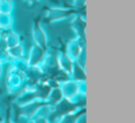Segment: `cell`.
<instances>
[{
  "mask_svg": "<svg viewBox=\"0 0 135 123\" xmlns=\"http://www.w3.org/2000/svg\"><path fill=\"white\" fill-rule=\"evenodd\" d=\"M57 64H58V67L61 70L70 73V72H71V69H72L74 61L68 56L65 52H63V53H59L58 57H57Z\"/></svg>",
  "mask_w": 135,
  "mask_h": 123,
  "instance_id": "6",
  "label": "cell"
},
{
  "mask_svg": "<svg viewBox=\"0 0 135 123\" xmlns=\"http://www.w3.org/2000/svg\"><path fill=\"white\" fill-rule=\"evenodd\" d=\"M83 49H84V46H81V44H79V40H78V39L70 40L69 44H68V46H66L65 53L70 57V58L72 59V61H76L77 57L79 56V53H81V51H82Z\"/></svg>",
  "mask_w": 135,
  "mask_h": 123,
  "instance_id": "5",
  "label": "cell"
},
{
  "mask_svg": "<svg viewBox=\"0 0 135 123\" xmlns=\"http://www.w3.org/2000/svg\"><path fill=\"white\" fill-rule=\"evenodd\" d=\"M13 9L12 0H0V13H11Z\"/></svg>",
  "mask_w": 135,
  "mask_h": 123,
  "instance_id": "12",
  "label": "cell"
},
{
  "mask_svg": "<svg viewBox=\"0 0 135 123\" xmlns=\"http://www.w3.org/2000/svg\"><path fill=\"white\" fill-rule=\"evenodd\" d=\"M25 1H37V0H25Z\"/></svg>",
  "mask_w": 135,
  "mask_h": 123,
  "instance_id": "13",
  "label": "cell"
},
{
  "mask_svg": "<svg viewBox=\"0 0 135 123\" xmlns=\"http://www.w3.org/2000/svg\"><path fill=\"white\" fill-rule=\"evenodd\" d=\"M5 43H6L7 47H12L16 46V45L20 44V40H19V36L16 32H9L7 35V37L5 38Z\"/></svg>",
  "mask_w": 135,
  "mask_h": 123,
  "instance_id": "10",
  "label": "cell"
},
{
  "mask_svg": "<svg viewBox=\"0 0 135 123\" xmlns=\"http://www.w3.org/2000/svg\"><path fill=\"white\" fill-rule=\"evenodd\" d=\"M61 90L63 94V97L68 98V100L74 101L77 96H79L78 92V82L77 81H66L61 83Z\"/></svg>",
  "mask_w": 135,
  "mask_h": 123,
  "instance_id": "2",
  "label": "cell"
},
{
  "mask_svg": "<svg viewBox=\"0 0 135 123\" xmlns=\"http://www.w3.org/2000/svg\"><path fill=\"white\" fill-rule=\"evenodd\" d=\"M71 76L74 78V81L81 82V81H85V71H84V67L81 66L77 62H75L72 64V69H71Z\"/></svg>",
  "mask_w": 135,
  "mask_h": 123,
  "instance_id": "8",
  "label": "cell"
},
{
  "mask_svg": "<svg viewBox=\"0 0 135 123\" xmlns=\"http://www.w3.org/2000/svg\"><path fill=\"white\" fill-rule=\"evenodd\" d=\"M32 35H33V39H35L36 44H37L38 46H40L42 49L46 50V45H47L46 35H45V32L43 31V28L40 27V25L38 23H36L35 25H33Z\"/></svg>",
  "mask_w": 135,
  "mask_h": 123,
  "instance_id": "4",
  "label": "cell"
},
{
  "mask_svg": "<svg viewBox=\"0 0 135 123\" xmlns=\"http://www.w3.org/2000/svg\"><path fill=\"white\" fill-rule=\"evenodd\" d=\"M7 52H8V56L12 57V58H19V57L23 56V46H20V44H18L16 46L7 47Z\"/></svg>",
  "mask_w": 135,
  "mask_h": 123,
  "instance_id": "11",
  "label": "cell"
},
{
  "mask_svg": "<svg viewBox=\"0 0 135 123\" xmlns=\"http://www.w3.org/2000/svg\"><path fill=\"white\" fill-rule=\"evenodd\" d=\"M45 57V50L35 44L30 51V58L27 59L28 65H39L42 64L43 59Z\"/></svg>",
  "mask_w": 135,
  "mask_h": 123,
  "instance_id": "3",
  "label": "cell"
},
{
  "mask_svg": "<svg viewBox=\"0 0 135 123\" xmlns=\"http://www.w3.org/2000/svg\"><path fill=\"white\" fill-rule=\"evenodd\" d=\"M13 24V19L11 17V13H0V28L7 30Z\"/></svg>",
  "mask_w": 135,
  "mask_h": 123,
  "instance_id": "9",
  "label": "cell"
},
{
  "mask_svg": "<svg viewBox=\"0 0 135 123\" xmlns=\"http://www.w3.org/2000/svg\"><path fill=\"white\" fill-rule=\"evenodd\" d=\"M74 13V11H69V9H63V8H56V9H50L47 12V19L50 21H57L69 17L70 14Z\"/></svg>",
  "mask_w": 135,
  "mask_h": 123,
  "instance_id": "7",
  "label": "cell"
},
{
  "mask_svg": "<svg viewBox=\"0 0 135 123\" xmlns=\"http://www.w3.org/2000/svg\"><path fill=\"white\" fill-rule=\"evenodd\" d=\"M6 83H7V88H8L9 92H14V91H17V90H20L23 84L25 83L24 72L11 70V72L7 75Z\"/></svg>",
  "mask_w": 135,
  "mask_h": 123,
  "instance_id": "1",
  "label": "cell"
}]
</instances>
